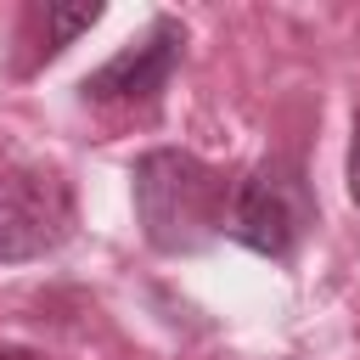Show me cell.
I'll return each mask as SVG.
<instances>
[{"instance_id":"6da1fadb","label":"cell","mask_w":360,"mask_h":360,"mask_svg":"<svg viewBox=\"0 0 360 360\" xmlns=\"http://www.w3.org/2000/svg\"><path fill=\"white\" fill-rule=\"evenodd\" d=\"M225 174L191 152L158 146L135 163V214L158 253H197L214 242V231L231 219Z\"/></svg>"},{"instance_id":"7a4b0ae2","label":"cell","mask_w":360,"mask_h":360,"mask_svg":"<svg viewBox=\"0 0 360 360\" xmlns=\"http://www.w3.org/2000/svg\"><path fill=\"white\" fill-rule=\"evenodd\" d=\"M315 202L304 191V174L292 163H259L236 191H231V236L264 259H287L298 236L309 231Z\"/></svg>"},{"instance_id":"3957f363","label":"cell","mask_w":360,"mask_h":360,"mask_svg":"<svg viewBox=\"0 0 360 360\" xmlns=\"http://www.w3.org/2000/svg\"><path fill=\"white\" fill-rule=\"evenodd\" d=\"M73 231V191L45 169H0V264L45 259Z\"/></svg>"},{"instance_id":"277c9868","label":"cell","mask_w":360,"mask_h":360,"mask_svg":"<svg viewBox=\"0 0 360 360\" xmlns=\"http://www.w3.org/2000/svg\"><path fill=\"white\" fill-rule=\"evenodd\" d=\"M180 45H186L180 22H174V17H158L141 39H129L112 62H101V68L84 79V96H90V101H152V96L169 84V73H174Z\"/></svg>"},{"instance_id":"5b68a950","label":"cell","mask_w":360,"mask_h":360,"mask_svg":"<svg viewBox=\"0 0 360 360\" xmlns=\"http://www.w3.org/2000/svg\"><path fill=\"white\" fill-rule=\"evenodd\" d=\"M101 22V6H45V56H56L62 45H73L84 28Z\"/></svg>"},{"instance_id":"8992f818","label":"cell","mask_w":360,"mask_h":360,"mask_svg":"<svg viewBox=\"0 0 360 360\" xmlns=\"http://www.w3.org/2000/svg\"><path fill=\"white\" fill-rule=\"evenodd\" d=\"M349 197L360 208V129H354V146H349Z\"/></svg>"}]
</instances>
